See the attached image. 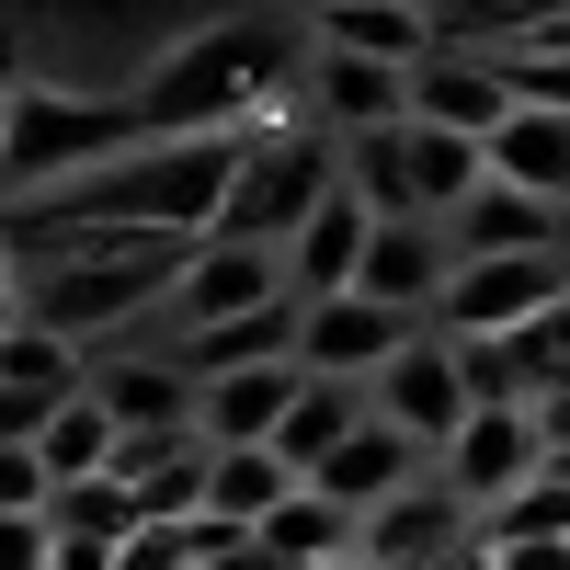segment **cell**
<instances>
[{"label": "cell", "mask_w": 570, "mask_h": 570, "mask_svg": "<svg viewBox=\"0 0 570 570\" xmlns=\"http://www.w3.org/2000/svg\"><path fill=\"white\" fill-rule=\"evenodd\" d=\"M23 263V252H12ZM183 240H46L23 263V320L35 331H58V343L80 354H104L126 320H160L171 308V285H183Z\"/></svg>", "instance_id": "cell-1"}, {"label": "cell", "mask_w": 570, "mask_h": 570, "mask_svg": "<svg viewBox=\"0 0 570 570\" xmlns=\"http://www.w3.org/2000/svg\"><path fill=\"white\" fill-rule=\"evenodd\" d=\"M274 80H285V23H217L195 46H171L126 104H137L149 137H252Z\"/></svg>", "instance_id": "cell-2"}, {"label": "cell", "mask_w": 570, "mask_h": 570, "mask_svg": "<svg viewBox=\"0 0 570 570\" xmlns=\"http://www.w3.org/2000/svg\"><path fill=\"white\" fill-rule=\"evenodd\" d=\"M0 126H12V149H0V183H23V195H69V183L115 171L126 149H149L137 104H104V91H35V80L0 104Z\"/></svg>", "instance_id": "cell-3"}, {"label": "cell", "mask_w": 570, "mask_h": 570, "mask_svg": "<svg viewBox=\"0 0 570 570\" xmlns=\"http://www.w3.org/2000/svg\"><path fill=\"white\" fill-rule=\"evenodd\" d=\"M343 195V149L320 126H252L240 137V183H228V217L217 240H252V252H285L297 228Z\"/></svg>", "instance_id": "cell-4"}, {"label": "cell", "mask_w": 570, "mask_h": 570, "mask_svg": "<svg viewBox=\"0 0 570 570\" xmlns=\"http://www.w3.org/2000/svg\"><path fill=\"white\" fill-rule=\"evenodd\" d=\"M559 297H570V252H537V263H456L434 331H445V343H513V331H537Z\"/></svg>", "instance_id": "cell-5"}, {"label": "cell", "mask_w": 570, "mask_h": 570, "mask_svg": "<svg viewBox=\"0 0 570 570\" xmlns=\"http://www.w3.org/2000/svg\"><path fill=\"white\" fill-rule=\"evenodd\" d=\"M434 480L491 525L502 502H525V491L548 480V422H537V411H468V434L434 456Z\"/></svg>", "instance_id": "cell-6"}, {"label": "cell", "mask_w": 570, "mask_h": 570, "mask_svg": "<svg viewBox=\"0 0 570 570\" xmlns=\"http://www.w3.org/2000/svg\"><path fill=\"white\" fill-rule=\"evenodd\" d=\"M263 308H297L285 297V252H252V240H195V263H183L171 285V331L195 343V331H228V320H263Z\"/></svg>", "instance_id": "cell-7"}, {"label": "cell", "mask_w": 570, "mask_h": 570, "mask_svg": "<svg viewBox=\"0 0 570 570\" xmlns=\"http://www.w3.org/2000/svg\"><path fill=\"white\" fill-rule=\"evenodd\" d=\"M365 400H376V422H389V434H411L422 456H445V445L468 434V411H480V400H468V354L445 343V331H422V343L376 376Z\"/></svg>", "instance_id": "cell-8"}, {"label": "cell", "mask_w": 570, "mask_h": 570, "mask_svg": "<svg viewBox=\"0 0 570 570\" xmlns=\"http://www.w3.org/2000/svg\"><path fill=\"white\" fill-rule=\"evenodd\" d=\"M297 126H320L331 149H343V137H389V126H411V69H376V58H331V46H308Z\"/></svg>", "instance_id": "cell-9"}, {"label": "cell", "mask_w": 570, "mask_h": 570, "mask_svg": "<svg viewBox=\"0 0 570 570\" xmlns=\"http://www.w3.org/2000/svg\"><path fill=\"white\" fill-rule=\"evenodd\" d=\"M422 343V320L376 308V297H331V308H297V365L308 376H354V389H376L400 354Z\"/></svg>", "instance_id": "cell-10"}, {"label": "cell", "mask_w": 570, "mask_h": 570, "mask_svg": "<svg viewBox=\"0 0 570 570\" xmlns=\"http://www.w3.org/2000/svg\"><path fill=\"white\" fill-rule=\"evenodd\" d=\"M445 285H456V240H445L434 217H376V240H365V274H354V297H376V308H400V320H422V331H434Z\"/></svg>", "instance_id": "cell-11"}, {"label": "cell", "mask_w": 570, "mask_h": 570, "mask_svg": "<svg viewBox=\"0 0 570 570\" xmlns=\"http://www.w3.org/2000/svg\"><path fill=\"white\" fill-rule=\"evenodd\" d=\"M308 46H331V58H376V69H422V58H445L422 0H308Z\"/></svg>", "instance_id": "cell-12"}, {"label": "cell", "mask_w": 570, "mask_h": 570, "mask_svg": "<svg viewBox=\"0 0 570 570\" xmlns=\"http://www.w3.org/2000/svg\"><path fill=\"white\" fill-rule=\"evenodd\" d=\"M91 400L115 411V434H195V376L171 354H137V343L91 354Z\"/></svg>", "instance_id": "cell-13"}, {"label": "cell", "mask_w": 570, "mask_h": 570, "mask_svg": "<svg viewBox=\"0 0 570 570\" xmlns=\"http://www.w3.org/2000/svg\"><path fill=\"white\" fill-rule=\"evenodd\" d=\"M445 240H456V263H537V252H570V217L513 195V183H480V195L445 217Z\"/></svg>", "instance_id": "cell-14"}, {"label": "cell", "mask_w": 570, "mask_h": 570, "mask_svg": "<svg viewBox=\"0 0 570 570\" xmlns=\"http://www.w3.org/2000/svg\"><path fill=\"white\" fill-rule=\"evenodd\" d=\"M308 389V365H240V376H206L195 389V434L228 456V445H274L285 434V411H297Z\"/></svg>", "instance_id": "cell-15"}, {"label": "cell", "mask_w": 570, "mask_h": 570, "mask_svg": "<svg viewBox=\"0 0 570 570\" xmlns=\"http://www.w3.org/2000/svg\"><path fill=\"white\" fill-rule=\"evenodd\" d=\"M411 126H445V137H468V149H491V137L513 126V91H502L491 58H422L411 69Z\"/></svg>", "instance_id": "cell-16"}, {"label": "cell", "mask_w": 570, "mask_h": 570, "mask_svg": "<svg viewBox=\"0 0 570 570\" xmlns=\"http://www.w3.org/2000/svg\"><path fill=\"white\" fill-rule=\"evenodd\" d=\"M365 240H376V217L354 195H331L297 240H285V297L297 308H331V297H354V274H365Z\"/></svg>", "instance_id": "cell-17"}, {"label": "cell", "mask_w": 570, "mask_h": 570, "mask_svg": "<svg viewBox=\"0 0 570 570\" xmlns=\"http://www.w3.org/2000/svg\"><path fill=\"white\" fill-rule=\"evenodd\" d=\"M411 480H434V456H422L411 434H389V422H365V434H354L343 456H331L308 491H320V502H343L354 525H365V513H389V502H400Z\"/></svg>", "instance_id": "cell-18"}, {"label": "cell", "mask_w": 570, "mask_h": 570, "mask_svg": "<svg viewBox=\"0 0 570 570\" xmlns=\"http://www.w3.org/2000/svg\"><path fill=\"white\" fill-rule=\"evenodd\" d=\"M365 422H376V400L354 389V376H308V389H297V411H285V434H274V456L297 468V480H320V468L343 456Z\"/></svg>", "instance_id": "cell-19"}, {"label": "cell", "mask_w": 570, "mask_h": 570, "mask_svg": "<svg viewBox=\"0 0 570 570\" xmlns=\"http://www.w3.org/2000/svg\"><path fill=\"white\" fill-rule=\"evenodd\" d=\"M308 480L285 468L274 445H228V456H206V525H240V537H263L285 502H297Z\"/></svg>", "instance_id": "cell-20"}, {"label": "cell", "mask_w": 570, "mask_h": 570, "mask_svg": "<svg viewBox=\"0 0 570 570\" xmlns=\"http://www.w3.org/2000/svg\"><path fill=\"white\" fill-rule=\"evenodd\" d=\"M491 183H513V195H537V206L570 217V115L513 104V126L491 137Z\"/></svg>", "instance_id": "cell-21"}, {"label": "cell", "mask_w": 570, "mask_h": 570, "mask_svg": "<svg viewBox=\"0 0 570 570\" xmlns=\"http://www.w3.org/2000/svg\"><path fill=\"white\" fill-rule=\"evenodd\" d=\"M115 445H126V434H115V411L91 400V389H80L69 411H46V434H35V456H46V480H58V491L115 480Z\"/></svg>", "instance_id": "cell-22"}, {"label": "cell", "mask_w": 570, "mask_h": 570, "mask_svg": "<svg viewBox=\"0 0 570 570\" xmlns=\"http://www.w3.org/2000/svg\"><path fill=\"white\" fill-rule=\"evenodd\" d=\"M548 23V0H434V46L445 58H502Z\"/></svg>", "instance_id": "cell-23"}, {"label": "cell", "mask_w": 570, "mask_h": 570, "mask_svg": "<svg viewBox=\"0 0 570 570\" xmlns=\"http://www.w3.org/2000/svg\"><path fill=\"white\" fill-rule=\"evenodd\" d=\"M263 548H274L285 570H343V559H354V513H343V502H320V491H297V502L263 525Z\"/></svg>", "instance_id": "cell-24"}, {"label": "cell", "mask_w": 570, "mask_h": 570, "mask_svg": "<svg viewBox=\"0 0 570 570\" xmlns=\"http://www.w3.org/2000/svg\"><path fill=\"white\" fill-rule=\"evenodd\" d=\"M149 513H137V491L126 480H80V491H58L46 502V537H80V548H126Z\"/></svg>", "instance_id": "cell-25"}, {"label": "cell", "mask_w": 570, "mask_h": 570, "mask_svg": "<svg viewBox=\"0 0 570 570\" xmlns=\"http://www.w3.org/2000/svg\"><path fill=\"white\" fill-rule=\"evenodd\" d=\"M46 502H58L46 456H35V445H0V513H46Z\"/></svg>", "instance_id": "cell-26"}, {"label": "cell", "mask_w": 570, "mask_h": 570, "mask_svg": "<svg viewBox=\"0 0 570 570\" xmlns=\"http://www.w3.org/2000/svg\"><path fill=\"white\" fill-rule=\"evenodd\" d=\"M46 513H0V570H46Z\"/></svg>", "instance_id": "cell-27"}, {"label": "cell", "mask_w": 570, "mask_h": 570, "mask_svg": "<svg viewBox=\"0 0 570 570\" xmlns=\"http://www.w3.org/2000/svg\"><path fill=\"white\" fill-rule=\"evenodd\" d=\"M0 331H23V263L0 252Z\"/></svg>", "instance_id": "cell-28"}, {"label": "cell", "mask_w": 570, "mask_h": 570, "mask_svg": "<svg viewBox=\"0 0 570 570\" xmlns=\"http://www.w3.org/2000/svg\"><path fill=\"white\" fill-rule=\"evenodd\" d=\"M537 422H548V445H570V400H548V411H537Z\"/></svg>", "instance_id": "cell-29"}, {"label": "cell", "mask_w": 570, "mask_h": 570, "mask_svg": "<svg viewBox=\"0 0 570 570\" xmlns=\"http://www.w3.org/2000/svg\"><path fill=\"white\" fill-rule=\"evenodd\" d=\"M0 104H12V35H0Z\"/></svg>", "instance_id": "cell-30"}, {"label": "cell", "mask_w": 570, "mask_h": 570, "mask_svg": "<svg viewBox=\"0 0 570 570\" xmlns=\"http://www.w3.org/2000/svg\"><path fill=\"white\" fill-rule=\"evenodd\" d=\"M0 149H12V126H0Z\"/></svg>", "instance_id": "cell-31"}, {"label": "cell", "mask_w": 570, "mask_h": 570, "mask_svg": "<svg viewBox=\"0 0 570 570\" xmlns=\"http://www.w3.org/2000/svg\"><path fill=\"white\" fill-rule=\"evenodd\" d=\"M422 12H434V0H422Z\"/></svg>", "instance_id": "cell-32"}]
</instances>
